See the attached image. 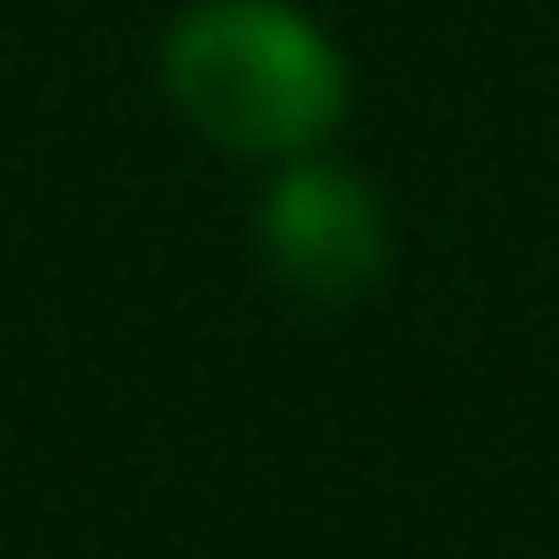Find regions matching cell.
Returning <instances> with one entry per match:
<instances>
[{
    "label": "cell",
    "instance_id": "6da1fadb",
    "mask_svg": "<svg viewBox=\"0 0 559 559\" xmlns=\"http://www.w3.org/2000/svg\"><path fill=\"white\" fill-rule=\"evenodd\" d=\"M166 96L218 148L297 157L341 122L349 70L323 26L280 0H201L166 26Z\"/></svg>",
    "mask_w": 559,
    "mask_h": 559
},
{
    "label": "cell",
    "instance_id": "7a4b0ae2",
    "mask_svg": "<svg viewBox=\"0 0 559 559\" xmlns=\"http://www.w3.org/2000/svg\"><path fill=\"white\" fill-rule=\"evenodd\" d=\"M262 245L297 288L349 297L384 271V210L349 166H288L262 201Z\"/></svg>",
    "mask_w": 559,
    "mask_h": 559
}]
</instances>
